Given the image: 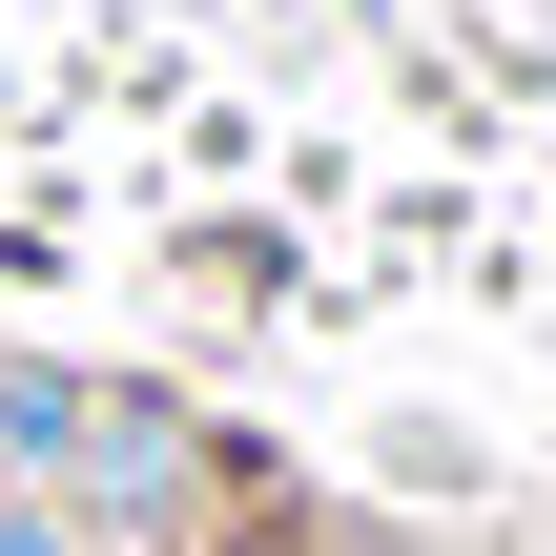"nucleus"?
<instances>
[{
  "instance_id": "obj_2",
  "label": "nucleus",
  "mask_w": 556,
  "mask_h": 556,
  "mask_svg": "<svg viewBox=\"0 0 556 556\" xmlns=\"http://www.w3.org/2000/svg\"><path fill=\"white\" fill-rule=\"evenodd\" d=\"M0 556H62V516H41V495H21V475H0Z\"/></svg>"
},
{
  "instance_id": "obj_1",
  "label": "nucleus",
  "mask_w": 556,
  "mask_h": 556,
  "mask_svg": "<svg viewBox=\"0 0 556 556\" xmlns=\"http://www.w3.org/2000/svg\"><path fill=\"white\" fill-rule=\"evenodd\" d=\"M0 454L103 475V495H144V475H165V433H144V413H103V392H62V371H0Z\"/></svg>"
}]
</instances>
